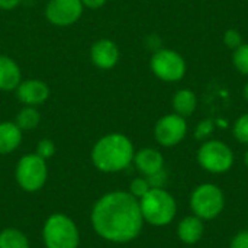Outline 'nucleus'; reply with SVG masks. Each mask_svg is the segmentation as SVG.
<instances>
[{"mask_svg":"<svg viewBox=\"0 0 248 248\" xmlns=\"http://www.w3.org/2000/svg\"><path fill=\"white\" fill-rule=\"evenodd\" d=\"M142 224L140 201L129 192H109L92 209L93 230L109 243L125 244L134 241L141 234Z\"/></svg>","mask_w":248,"mask_h":248,"instance_id":"1","label":"nucleus"},{"mask_svg":"<svg viewBox=\"0 0 248 248\" xmlns=\"http://www.w3.org/2000/svg\"><path fill=\"white\" fill-rule=\"evenodd\" d=\"M150 67L157 78L169 83L179 81L186 74L185 58L179 52L167 48H160L153 54Z\"/></svg>","mask_w":248,"mask_h":248,"instance_id":"8","label":"nucleus"},{"mask_svg":"<svg viewBox=\"0 0 248 248\" xmlns=\"http://www.w3.org/2000/svg\"><path fill=\"white\" fill-rule=\"evenodd\" d=\"M22 81V73L19 65L7 55L0 54V90L12 92L16 90Z\"/></svg>","mask_w":248,"mask_h":248,"instance_id":"14","label":"nucleus"},{"mask_svg":"<svg viewBox=\"0 0 248 248\" xmlns=\"http://www.w3.org/2000/svg\"><path fill=\"white\" fill-rule=\"evenodd\" d=\"M84 6L80 0H49L45 7V17L54 26L65 28L74 25L83 15Z\"/></svg>","mask_w":248,"mask_h":248,"instance_id":"10","label":"nucleus"},{"mask_svg":"<svg viewBox=\"0 0 248 248\" xmlns=\"http://www.w3.org/2000/svg\"><path fill=\"white\" fill-rule=\"evenodd\" d=\"M232 134L235 140H238L243 144H248V113H244L240 116L232 128Z\"/></svg>","mask_w":248,"mask_h":248,"instance_id":"21","label":"nucleus"},{"mask_svg":"<svg viewBox=\"0 0 248 248\" xmlns=\"http://www.w3.org/2000/svg\"><path fill=\"white\" fill-rule=\"evenodd\" d=\"M145 179L148 180V183H150L151 187L163 189V186H164V183H166V179H167V173H166L164 169H163V170H160V171H157V173H154V174H151V176H148V177H145Z\"/></svg>","mask_w":248,"mask_h":248,"instance_id":"26","label":"nucleus"},{"mask_svg":"<svg viewBox=\"0 0 248 248\" xmlns=\"http://www.w3.org/2000/svg\"><path fill=\"white\" fill-rule=\"evenodd\" d=\"M225 205V198L222 190L211 183L201 185L195 189L190 198V208L193 214L201 219H214L217 218Z\"/></svg>","mask_w":248,"mask_h":248,"instance_id":"6","label":"nucleus"},{"mask_svg":"<svg viewBox=\"0 0 248 248\" xmlns=\"http://www.w3.org/2000/svg\"><path fill=\"white\" fill-rule=\"evenodd\" d=\"M16 96H17V100L23 103L25 106L36 108L48 100L49 87L42 80H36V78L22 80L19 86L16 87Z\"/></svg>","mask_w":248,"mask_h":248,"instance_id":"11","label":"nucleus"},{"mask_svg":"<svg viewBox=\"0 0 248 248\" xmlns=\"http://www.w3.org/2000/svg\"><path fill=\"white\" fill-rule=\"evenodd\" d=\"M222 41H224V44L228 48L235 49V48H238L243 44V36H241V33L237 29H228V31H225Z\"/></svg>","mask_w":248,"mask_h":248,"instance_id":"25","label":"nucleus"},{"mask_svg":"<svg viewBox=\"0 0 248 248\" xmlns=\"http://www.w3.org/2000/svg\"><path fill=\"white\" fill-rule=\"evenodd\" d=\"M22 129L15 122H0V154L16 151L22 142Z\"/></svg>","mask_w":248,"mask_h":248,"instance_id":"15","label":"nucleus"},{"mask_svg":"<svg viewBox=\"0 0 248 248\" xmlns=\"http://www.w3.org/2000/svg\"><path fill=\"white\" fill-rule=\"evenodd\" d=\"M231 248H248V231L237 234L231 241Z\"/></svg>","mask_w":248,"mask_h":248,"instance_id":"27","label":"nucleus"},{"mask_svg":"<svg viewBox=\"0 0 248 248\" xmlns=\"http://www.w3.org/2000/svg\"><path fill=\"white\" fill-rule=\"evenodd\" d=\"M36 155H39L41 158H44L45 161L48 158H51L55 154V144L51 140H41L36 145Z\"/></svg>","mask_w":248,"mask_h":248,"instance_id":"24","label":"nucleus"},{"mask_svg":"<svg viewBox=\"0 0 248 248\" xmlns=\"http://www.w3.org/2000/svg\"><path fill=\"white\" fill-rule=\"evenodd\" d=\"M177 235L185 244H196L203 235V222L201 218L186 217L177 227Z\"/></svg>","mask_w":248,"mask_h":248,"instance_id":"16","label":"nucleus"},{"mask_svg":"<svg viewBox=\"0 0 248 248\" xmlns=\"http://www.w3.org/2000/svg\"><path fill=\"white\" fill-rule=\"evenodd\" d=\"M42 238L46 248H78L80 232L71 218L52 214L44 224Z\"/></svg>","mask_w":248,"mask_h":248,"instance_id":"4","label":"nucleus"},{"mask_svg":"<svg viewBox=\"0 0 248 248\" xmlns=\"http://www.w3.org/2000/svg\"><path fill=\"white\" fill-rule=\"evenodd\" d=\"M22 0H0V9L1 10H12L20 4Z\"/></svg>","mask_w":248,"mask_h":248,"instance_id":"29","label":"nucleus"},{"mask_svg":"<svg viewBox=\"0 0 248 248\" xmlns=\"http://www.w3.org/2000/svg\"><path fill=\"white\" fill-rule=\"evenodd\" d=\"M214 129H215V122L212 119H205L198 124V126L195 129V138L199 141H203L211 137Z\"/></svg>","mask_w":248,"mask_h":248,"instance_id":"23","label":"nucleus"},{"mask_svg":"<svg viewBox=\"0 0 248 248\" xmlns=\"http://www.w3.org/2000/svg\"><path fill=\"white\" fill-rule=\"evenodd\" d=\"M15 176L17 185L25 192L29 193L38 192L46 183V177H48L46 161L36 154H26L17 161Z\"/></svg>","mask_w":248,"mask_h":248,"instance_id":"5","label":"nucleus"},{"mask_svg":"<svg viewBox=\"0 0 248 248\" xmlns=\"http://www.w3.org/2000/svg\"><path fill=\"white\" fill-rule=\"evenodd\" d=\"M81 4L84 7H89V9H100L102 6H105V3L108 0H80Z\"/></svg>","mask_w":248,"mask_h":248,"instance_id":"28","label":"nucleus"},{"mask_svg":"<svg viewBox=\"0 0 248 248\" xmlns=\"http://www.w3.org/2000/svg\"><path fill=\"white\" fill-rule=\"evenodd\" d=\"M0 248H29V241L22 231L6 228L0 232Z\"/></svg>","mask_w":248,"mask_h":248,"instance_id":"18","label":"nucleus"},{"mask_svg":"<svg viewBox=\"0 0 248 248\" xmlns=\"http://www.w3.org/2000/svg\"><path fill=\"white\" fill-rule=\"evenodd\" d=\"M244 97H246V100L248 102V81L246 83V86H244Z\"/></svg>","mask_w":248,"mask_h":248,"instance_id":"30","label":"nucleus"},{"mask_svg":"<svg viewBox=\"0 0 248 248\" xmlns=\"http://www.w3.org/2000/svg\"><path fill=\"white\" fill-rule=\"evenodd\" d=\"M196 106H198L196 94L192 90H189V89H180L173 96L174 113H177V115H180L183 118L192 115L196 110Z\"/></svg>","mask_w":248,"mask_h":248,"instance_id":"17","label":"nucleus"},{"mask_svg":"<svg viewBox=\"0 0 248 248\" xmlns=\"http://www.w3.org/2000/svg\"><path fill=\"white\" fill-rule=\"evenodd\" d=\"M151 189L150 183L147 179H142V177H138V179H134L129 185V193L132 196H135L137 199H141L148 190Z\"/></svg>","mask_w":248,"mask_h":248,"instance_id":"22","label":"nucleus"},{"mask_svg":"<svg viewBox=\"0 0 248 248\" xmlns=\"http://www.w3.org/2000/svg\"><path fill=\"white\" fill-rule=\"evenodd\" d=\"M244 163H246V166H247L248 169V150L247 153H246V155H244Z\"/></svg>","mask_w":248,"mask_h":248,"instance_id":"31","label":"nucleus"},{"mask_svg":"<svg viewBox=\"0 0 248 248\" xmlns=\"http://www.w3.org/2000/svg\"><path fill=\"white\" fill-rule=\"evenodd\" d=\"M198 161L209 173L221 174L228 171L234 164L232 150L222 141H205L198 150Z\"/></svg>","mask_w":248,"mask_h":248,"instance_id":"7","label":"nucleus"},{"mask_svg":"<svg viewBox=\"0 0 248 248\" xmlns=\"http://www.w3.org/2000/svg\"><path fill=\"white\" fill-rule=\"evenodd\" d=\"M41 122V115L36 108L33 106H25L19 110L16 115L15 124L22 129V131H31L35 129Z\"/></svg>","mask_w":248,"mask_h":248,"instance_id":"19","label":"nucleus"},{"mask_svg":"<svg viewBox=\"0 0 248 248\" xmlns=\"http://www.w3.org/2000/svg\"><path fill=\"white\" fill-rule=\"evenodd\" d=\"M187 134L186 119L177 113H169L158 119L154 128V137L163 147H174L185 140Z\"/></svg>","mask_w":248,"mask_h":248,"instance_id":"9","label":"nucleus"},{"mask_svg":"<svg viewBox=\"0 0 248 248\" xmlns=\"http://www.w3.org/2000/svg\"><path fill=\"white\" fill-rule=\"evenodd\" d=\"M134 145L124 134H108L102 137L92 150L93 166L103 173H118L134 161Z\"/></svg>","mask_w":248,"mask_h":248,"instance_id":"2","label":"nucleus"},{"mask_svg":"<svg viewBox=\"0 0 248 248\" xmlns=\"http://www.w3.org/2000/svg\"><path fill=\"white\" fill-rule=\"evenodd\" d=\"M140 208L144 221L154 227H164L170 224L177 212V205L173 196L158 187H151L140 199Z\"/></svg>","mask_w":248,"mask_h":248,"instance_id":"3","label":"nucleus"},{"mask_svg":"<svg viewBox=\"0 0 248 248\" xmlns=\"http://www.w3.org/2000/svg\"><path fill=\"white\" fill-rule=\"evenodd\" d=\"M90 60L100 70H110L119 61V48L112 39H99L90 48Z\"/></svg>","mask_w":248,"mask_h":248,"instance_id":"12","label":"nucleus"},{"mask_svg":"<svg viewBox=\"0 0 248 248\" xmlns=\"http://www.w3.org/2000/svg\"><path fill=\"white\" fill-rule=\"evenodd\" d=\"M234 67L244 76H248V44H241L232 54Z\"/></svg>","mask_w":248,"mask_h":248,"instance_id":"20","label":"nucleus"},{"mask_svg":"<svg viewBox=\"0 0 248 248\" xmlns=\"http://www.w3.org/2000/svg\"><path fill=\"white\" fill-rule=\"evenodd\" d=\"M135 167L140 173H142L145 177L163 170L164 167V158L160 151L155 148H142L134 155Z\"/></svg>","mask_w":248,"mask_h":248,"instance_id":"13","label":"nucleus"}]
</instances>
